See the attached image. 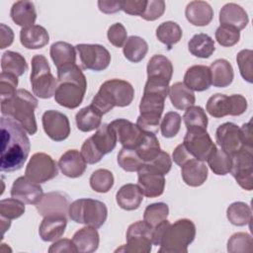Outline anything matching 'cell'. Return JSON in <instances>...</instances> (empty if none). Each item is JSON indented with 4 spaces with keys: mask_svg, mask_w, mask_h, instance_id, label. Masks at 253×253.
I'll use <instances>...</instances> for the list:
<instances>
[{
    "mask_svg": "<svg viewBox=\"0 0 253 253\" xmlns=\"http://www.w3.org/2000/svg\"><path fill=\"white\" fill-rule=\"evenodd\" d=\"M1 129V162L2 172L20 170L30 153L31 143L25 128L11 117L2 116Z\"/></svg>",
    "mask_w": 253,
    "mask_h": 253,
    "instance_id": "obj_1",
    "label": "cell"
},
{
    "mask_svg": "<svg viewBox=\"0 0 253 253\" xmlns=\"http://www.w3.org/2000/svg\"><path fill=\"white\" fill-rule=\"evenodd\" d=\"M86 90V77L76 63L57 69V86L53 96L58 105L67 109H76L81 105Z\"/></svg>",
    "mask_w": 253,
    "mask_h": 253,
    "instance_id": "obj_2",
    "label": "cell"
},
{
    "mask_svg": "<svg viewBox=\"0 0 253 253\" xmlns=\"http://www.w3.org/2000/svg\"><path fill=\"white\" fill-rule=\"evenodd\" d=\"M38 103V99L28 90L18 89L10 99L1 101V114L17 121L29 134L33 135L38 130L35 116Z\"/></svg>",
    "mask_w": 253,
    "mask_h": 253,
    "instance_id": "obj_3",
    "label": "cell"
},
{
    "mask_svg": "<svg viewBox=\"0 0 253 253\" xmlns=\"http://www.w3.org/2000/svg\"><path fill=\"white\" fill-rule=\"evenodd\" d=\"M134 97L132 85L122 79H110L105 81L94 96L91 106L102 116L114 107H126L130 105Z\"/></svg>",
    "mask_w": 253,
    "mask_h": 253,
    "instance_id": "obj_4",
    "label": "cell"
},
{
    "mask_svg": "<svg viewBox=\"0 0 253 253\" xmlns=\"http://www.w3.org/2000/svg\"><path fill=\"white\" fill-rule=\"evenodd\" d=\"M196 237V225L188 218H181L170 223L161 237L159 252L187 253L188 246Z\"/></svg>",
    "mask_w": 253,
    "mask_h": 253,
    "instance_id": "obj_5",
    "label": "cell"
},
{
    "mask_svg": "<svg viewBox=\"0 0 253 253\" xmlns=\"http://www.w3.org/2000/svg\"><path fill=\"white\" fill-rule=\"evenodd\" d=\"M68 215L77 223L99 228L107 220L108 209L101 201L78 199L69 205Z\"/></svg>",
    "mask_w": 253,
    "mask_h": 253,
    "instance_id": "obj_6",
    "label": "cell"
},
{
    "mask_svg": "<svg viewBox=\"0 0 253 253\" xmlns=\"http://www.w3.org/2000/svg\"><path fill=\"white\" fill-rule=\"evenodd\" d=\"M166 97L161 93L143 91L139 104L140 115L136 120V125L141 130L151 133L158 131Z\"/></svg>",
    "mask_w": 253,
    "mask_h": 253,
    "instance_id": "obj_7",
    "label": "cell"
},
{
    "mask_svg": "<svg viewBox=\"0 0 253 253\" xmlns=\"http://www.w3.org/2000/svg\"><path fill=\"white\" fill-rule=\"evenodd\" d=\"M30 80L33 93L37 97L49 99L54 95L57 80L51 74L48 61L42 54L33 56Z\"/></svg>",
    "mask_w": 253,
    "mask_h": 253,
    "instance_id": "obj_8",
    "label": "cell"
},
{
    "mask_svg": "<svg viewBox=\"0 0 253 253\" xmlns=\"http://www.w3.org/2000/svg\"><path fill=\"white\" fill-rule=\"evenodd\" d=\"M247 107V100L240 94L226 96L217 93L209 98L206 110L211 117L219 119L225 116H240L245 113Z\"/></svg>",
    "mask_w": 253,
    "mask_h": 253,
    "instance_id": "obj_9",
    "label": "cell"
},
{
    "mask_svg": "<svg viewBox=\"0 0 253 253\" xmlns=\"http://www.w3.org/2000/svg\"><path fill=\"white\" fill-rule=\"evenodd\" d=\"M152 232L153 227L144 220H138L131 223L126 230V244L116 249V252L149 253L153 244Z\"/></svg>",
    "mask_w": 253,
    "mask_h": 253,
    "instance_id": "obj_10",
    "label": "cell"
},
{
    "mask_svg": "<svg viewBox=\"0 0 253 253\" xmlns=\"http://www.w3.org/2000/svg\"><path fill=\"white\" fill-rule=\"evenodd\" d=\"M57 174L58 169L56 162L50 155L44 152L33 154L25 170V176L38 184L52 180Z\"/></svg>",
    "mask_w": 253,
    "mask_h": 253,
    "instance_id": "obj_11",
    "label": "cell"
},
{
    "mask_svg": "<svg viewBox=\"0 0 253 253\" xmlns=\"http://www.w3.org/2000/svg\"><path fill=\"white\" fill-rule=\"evenodd\" d=\"M232 165L230 172L237 184L246 191L253 188V153L252 147H243L231 155Z\"/></svg>",
    "mask_w": 253,
    "mask_h": 253,
    "instance_id": "obj_12",
    "label": "cell"
},
{
    "mask_svg": "<svg viewBox=\"0 0 253 253\" xmlns=\"http://www.w3.org/2000/svg\"><path fill=\"white\" fill-rule=\"evenodd\" d=\"M146 87L169 89V83L173 75L172 62L162 54H154L146 66Z\"/></svg>",
    "mask_w": 253,
    "mask_h": 253,
    "instance_id": "obj_13",
    "label": "cell"
},
{
    "mask_svg": "<svg viewBox=\"0 0 253 253\" xmlns=\"http://www.w3.org/2000/svg\"><path fill=\"white\" fill-rule=\"evenodd\" d=\"M75 47L84 69L102 71L108 68L111 63V54L109 50L101 44L79 43Z\"/></svg>",
    "mask_w": 253,
    "mask_h": 253,
    "instance_id": "obj_14",
    "label": "cell"
},
{
    "mask_svg": "<svg viewBox=\"0 0 253 253\" xmlns=\"http://www.w3.org/2000/svg\"><path fill=\"white\" fill-rule=\"evenodd\" d=\"M183 144L194 158L201 161H206L216 149V145L205 129H187Z\"/></svg>",
    "mask_w": 253,
    "mask_h": 253,
    "instance_id": "obj_15",
    "label": "cell"
},
{
    "mask_svg": "<svg viewBox=\"0 0 253 253\" xmlns=\"http://www.w3.org/2000/svg\"><path fill=\"white\" fill-rule=\"evenodd\" d=\"M42 123L46 135L54 141L65 140L70 134L69 120L58 111H45L42 117Z\"/></svg>",
    "mask_w": 253,
    "mask_h": 253,
    "instance_id": "obj_16",
    "label": "cell"
},
{
    "mask_svg": "<svg viewBox=\"0 0 253 253\" xmlns=\"http://www.w3.org/2000/svg\"><path fill=\"white\" fill-rule=\"evenodd\" d=\"M215 140L220 148L230 155L246 146L240 127L233 123L220 125L215 130Z\"/></svg>",
    "mask_w": 253,
    "mask_h": 253,
    "instance_id": "obj_17",
    "label": "cell"
},
{
    "mask_svg": "<svg viewBox=\"0 0 253 253\" xmlns=\"http://www.w3.org/2000/svg\"><path fill=\"white\" fill-rule=\"evenodd\" d=\"M109 126L116 133L117 139L123 147L135 148L145 136V132L136 124L126 119H117L111 122Z\"/></svg>",
    "mask_w": 253,
    "mask_h": 253,
    "instance_id": "obj_18",
    "label": "cell"
},
{
    "mask_svg": "<svg viewBox=\"0 0 253 253\" xmlns=\"http://www.w3.org/2000/svg\"><path fill=\"white\" fill-rule=\"evenodd\" d=\"M11 197L15 198L24 204L37 205L43 196L42 188L40 184L33 182L26 176L17 178L10 191Z\"/></svg>",
    "mask_w": 253,
    "mask_h": 253,
    "instance_id": "obj_19",
    "label": "cell"
},
{
    "mask_svg": "<svg viewBox=\"0 0 253 253\" xmlns=\"http://www.w3.org/2000/svg\"><path fill=\"white\" fill-rule=\"evenodd\" d=\"M69 201L65 194L61 192H49L42 196L36 205L37 211L42 216L64 215L68 213Z\"/></svg>",
    "mask_w": 253,
    "mask_h": 253,
    "instance_id": "obj_20",
    "label": "cell"
},
{
    "mask_svg": "<svg viewBox=\"0 0 253 253\" xmlns=\"http://www.w3.org/2000/svg\"><path fill=\"white\" fill-rule=\"evenodd\" d=\"M138 186L147 198H156L163 194L165 188L164 175L158 174L148 169L144 164L137 171Z\"/></svg>",
    "mask_w": 253,
    "mask_h": 253,
    "instance_id": "obj_21",
    "label": "cell"
},
{
    "mask_svg": "<svg viewBox=\"0 0 253 253\" xmlns=\"http://www.w3.org/2000/svg\"><path fill=\"white\" fill-rule=\"evenodd\" d=\"M86 161L81 152L76 149L65 151L58 160V167L63 175L69 178H78L86 170Z\"/></svg>",
    "mask_w": 253,
    "mask_h": 253,
    "instance_id": "obj_22",
    "label": "cell"
},
{
    "mask_svg": "<svg viewBox=\"0 0 253 253\" xmlns=\"http://www.w3.org/2000/svg\"><path fill=\"white\" fill-rule=\"evenodd\" d=\"M218 20L222 26H228L241 31L247 26L249 17L246 11L240 5L235 3H227L220 9Z\"/></svg>",
    "mask_w": 253,
    "mask_h": 253,
    "instance_id": "obj_23",
    "label": "cell"
},
{
    "mask_svg": "<svg viewBox=\"0 0 253 253\" xmlns=\"http://www.w3.org/2000/svg\"><path fill=\"white\" fill-rule=\"evenodd\" d=\"M192 91L202 92L211 85L210 68L206 65H193L186 70L183 82Z\"/></svg>",
    "mask_w": 253,
    "mask_h": 253,
    "instance_id": "obj_24",
    "label": "cell"
},
{
    "mask_svg": "<svg viewBox=\"0 0 253 253\" xmlns=\"http://www.w3.org/2000/svg\"><path fill=\"white\" fill-rule=\"evenodd\" d=\"M67 218L64 215L44 216L39 227V234L42 240L45 242L59 239L66 228Z\"/></svg>",
    "mask_w": 253,
    "mask_h": 253,
    "instance_id": "obj_25",
    "label": "cell"
},
{
    "mask_svg": "<svg viewBox=\"0 0 253 253\" xmlns=\"http://www.w3.org/2000/svg\"><path fill=\"white\" fill-rule=\"evenodd\" d=\"M181 175L188 186L199 187L208 178V166L204 161L192 158L181 166Z\"/></svg>",
    "mask_w": 253,
    "mask_h": 253,
    "instance_id": "obj_26",
    "label": "cell"
},
{
    "mask_svg": "<svg viewBox=\"0 0 253 253\" xmlns=\"http://www.w3.org/2000/svg\"><path fill=\"white\" fill-rule=\"evenodd\" d=\"M185 16L190 24L204 27L211 22L213 18V10L206 1H191L186 6Z\"/></svg>",
    "mask_w": 253,
    "mask_h": 253,
    "instance_id": "obj_27",
    "label": "cell"
},
{
    "mask_svg": "<svg viewBox=\"0 0 253 253\" xmlns=\"http://www.w3.org/2000/svg\"><path fill=\"white\" fill-rule=\"evenodd\" d=\"M20 42L28 49H39L45 46L49 42L48 32L40 25L22 28Z\"/></svg>",
    "mask_w": 253,
    "mask_h": 253,
    "instance_id": "obj_28",
    "label": "cell"
},
{
    "mask_svg": "<svg viewBox=\"0 0 253 253\" xmlns=\"http://www.w3.org/2000/svg\"><path fill=\"white\" fill-rule=\"evenodd\" d=\"M119 207L125 211H134L139 208L143 201V194L136 184H126L116 194Z\"/></svg>",
    "mask_w": 253,
    "mask_h": 253,
    "instance_id": "obj_29",
    "label": "cell"
},
{
    "mask_svg": "<svg viewBox=\"0 0 253 253\" xmlns=\"http://www.w3.org/2000/svg\"><path fill=\"white\" fill-rule=\"evenodd\" d=\"M72 241L76 246L77 252L92 253L95 252L99 247L100 236L97 228L86 225L74 233Z\"/></svg>",
    "mask_w": 253,
    "mask_h": 253,
    "instance_id": "obj_30",
    "label": "cell"
},
{
    "mask_svg": "<svg viewBox=\"0 0 253 253\" xmlns=\"http://www.w3.org/2000/svg\"><path fill=\"white\" fill-rule=\"evenodd\" d=\"M12 21L22 28L33 26L37 20V12L33 2L31 1H17L10 11Z\"/></svg>",
    "mask_w": 253,
    "mask_h": 253,
    "instance_id": "obj_31",
    "label": "cell"
},
{
    "mask_svg": "<svg viewBox=\"0 0 253 253\" xmlns=\"http://www.w3.org/2000/svg\"><path fill=\"white\" fill-rule=\"evenodd\" d=\"M211 76V85L217 88L229 86L234 77L233 68L229 61L223 58L214 60L209 67Z\"/></svg>",
    "mask_w": 253,
    "mask_h": 253,
    "instance_id": "obj_32",
    "label": "cell"
},
{
    "mask_svg": "<svg viewBox=\"0 0 253 253\" xmlns=\"http://www.w3.org/2000/svg\"><path fill=\"white\" fill-rule=\"evenodd\" d=\"M96 149L102 154H108L114 150L117 145V136L109 124H103L97 128V131L90 137Z\"/></svg>",
    "mask_w": 253,
    "mask_h": 253,
    "instance_id": "obj_33",
    "label": "cell"
},
{
    "mask_svg": "<svg viewBox=\"0 0 253 253\" xmlns=\"http://www.w3.org/2000/svg\"><path fill=\"white\" fill-rule=\"evenodd\" d=\"M49 55L58 69L76 62V47L66 42H56L51 44Z\"/></svg>",
    "mask_w": 253,
    "mask_h": 253,
    "instance_id": "obj_34",
    "label": "cell"
},
{
    "mask_svg": "<svg viewBox=\"0 0 253 253\" xmlns=\"http://www.w3.org/2000/svg\"><path fill=\"white\" fill-rule=\"evenodd\" d=\"M168 95L172 105L178 110H186L187 108L194 106L196 102L194 92L183 82H176L170 86Z\"/></svg>",
    "mask_w": 253,
    "mask_h": 253,
    "instance_id": "obj_35",
    "label": "cell"
},
{
    "mask_svg": "<svg viewBox=\"0 0 253 253\" xmlns=\"http://www.w3.org/2000/svg\"><path fill=\"white\" fill-rule=\"evenodd\" d=\"M77 128L83 132H89L99 128L102 122V115L91 105L79 110L75 116Z\"/></svg>",
    "mask_w": 253,
    "mask_h": 253,
    "instance_id": "obj_36",
    "label": "cell"
},
{
    "mask_svg": "<svg viewBox=\"0 0 253 253\" xmlns=\"http://www.w3.org/2000/svg\"><path fill=\"white\" fill-rule=\"evenodd\" d=\"M188 49L194 56L209 58L215 50L214 41L209 35L200 33L193 36L189 41Z\"/></svg>",
    "mask_w": 253,
    "mask_h": 253,
    "instance_id": "obj_37",
    "label": "cell"
},
{
    "mask_svg": "<svg viewBox=\"0 0 253 253\" xmlns=\"http://www.w3.org/2000/svg\"><path fill=\"white\" fill-rule=\"evenodd\" d=\"M148 51V44L144 39L138 36H130L123 47L125 57L130 61L137 63L141 61Z\"/></svg>",
    "mask_w": 253,
    "mask_h": 253,
    "instance_id": "obj_38",
    "label": "cell"
},
{
    "mask_svg": "<svg viewBox=\"0 0 253 253\" xmlns=\"http://www.w3.org/2000/svg\"><path fill=\"white\" fill-rule=\"evenodd\" d=\"M1 69L3 72L11 73L19 77L28 70V63L21 53L7 50L1 57Z\"/></svg>",
    "mask_w": 253,
    "mask_h": 253,
    "instance_id": "obj_39",
    "label": "cell"
},
{
    "mask_svg": "<svg viewBox=\"0 0 253 253\" xmlns=\"http://www.w3.org/2000/svg\"><path fill=\"white\" fill-rule=\"evenodd\" d=\"M183 36V31L181 27L172 21H167L161 23L156 29L157 40L164 43L168 49L180 42Z\"/></svg>",
    "mask_w": 253,
    "mask_h": 253,
    "instance_id": "obj_40",
    "label": "cell"
},
{
    "mask_svg": "<svg viewBox=\"0 0 253 253\" xmlns=\"http://www.w3.org/2000/svg\"><path fill=\"white\" fill-rule=\"evenodd\" d=\"M226 217L231 224L236 226L250 224L252 220L251 209L244 202H234L227 208Z\"/></svg>",
    "mask_w": 253,
    "mask_h": 253,
    "instance_id": "obj_41",
    "label": "cell"
},
{
    "mask_svg": "<svg viewBox=\"0 0 253 253\" xmlns=\"http://www.w3.org/2000/svg\"><path fill=\"white\" fill-rule=\"evenodd\" d=\"M208 165L210 166L211 170L219 176L226 175L230 172L231 165H232V158L231 155L225 152L224 150L215 149L207 159Z\"/></svg>",
    "mask_w": 253,
    "mask_h": 253,
    "instance_id": "obj_42",
    "label": "cell"
},
{
    "mask_svg": "<svg viewBox=\"0 0 253 253\" xmlns=\"http://www.w3.org/2000/svg\"><path fill=\"white\" fill-rule=\"evenodd\" d=\"M135 150L144 163L154 159L161 151L159 140L155 133L145 132L144 138L138 144V146L135 147Z\"/></svg>",
    "mask_w": 253,
    "mask_h": 253,
    "instance_id": "obj_43",
    "label": "cell"
},
{
    "mask_svg": "<svg viewBox=\"0 0 253 253\" xmlns=\"http://www.w3.org/2000/svg\"><path fill=\"white\" fill-rule=\"evenodd\" d=\"M183 121L187 129H205L208 126V117L205 110L200 106H191L186 109Z\"/></svg>",
    "mask_w": 253,
    "mask_h": 253,
    "instance_id": "obj_44",
    "label": "cell"
},
{
    "mask_svg": "<svg viewBox=\"0 0 253 253\" xmlns=\"http://www.w3.org/2000/svg\"><path fill=\"white\" fill-rule=\"evenodd\" d=\"M118 164L126 172L138 171L139 168L144 164L142 159L137 154L135 148L123 147L118 153Z\"/></svg>",
    "mask_w": 253,
    "mask_h": 253,
    "instance_id": "obj_45",
    "label": "cell"
},
{
    "mask_svg": "<svg viewBox=\"0 0 253 253\" xmlns=\"http://www.w3.org/2000/svg\"><path fill=\"white\" fill-rule=\"evenodd\" d=\"M90 187L97 193H107L114 186V175L108 169H97L90 176Z\"/></svg>",
    "mask_w": 253,
    "mask_h": 253,
    "instance_id": "obj_46",
    "label": "cell"
},
{
    "mask_svg": "<svg viewBox=\"0 0 253 253\" xmlns=\"http://www.w3.org/2000/svg\"><path fill=\"white\" fill-rule=\"evenodd\" d=\"M169 207L165 203H154L148 205L143 212V220L151 227L156 226L163 220L167 219Z\"/></svg>",
    "mask_w": 253,
    "mask_h": 253,
    "instance_id": "obj_47",
    "label": "cell"
},
{
    "mask_svg": "<svg viewBox=\"0 0 253 253\" xmlns=\"http://www.w3.org/2000/svg\"><path fill=\"white\" fill-rule=\"evenodd\" d=\"M227 251L230 253H244L253 251V241L250 234L236 232L227 241Z\"/></svg>",
    "mask_w": 253,
    "mask_h": 253,
    "instance_id": "obj_48",
    "label": "cell"
},
{
    "mask_svg": "<svg viewBox=\"0 0 253 253\" xmlns=\"http://www.w3.org/2000/svg\"><path fill=\"white\" fill-rule=\"evenodd\" d=\"M25 204L15 198L0 201V217L12 220L22 216L25 212Z\"/></svg>",
    "mask_w": 253,
    "mask_h": 253,
    "instance_id": "obj_49",
    "label": "cell"
},
{
    "mask_svg": "<svg viewBox=\"0 0 253 253\" xmlns=\"http://www.w3.org/2000/svg\"><path fill=\"white\" fill-rule=\"evenodd\" d=\"M182 118L177 112H168L163 117L160 129L161 133L166 138L174 137L180 130Z\"/></svg>",
    "mask_w": 253,
    "mask_h": 253,
    "instance_id": "obj_50",
    "label": "cell"
},
{
    "mask_svg": "<svg viewBox=\"0 0 253 253\" xmlns=\"http://www.w3.org/2000/svg\"><path fill=\"white\" fill-rule=\"evenodd\" d=\"M239 39L240 32L234 28L220 25L215 31V40L221 46H232L239 42Z\"/></svg>",
    "mask_w": 253,
    "mask_h": 253,
    "instance_id": "obj_51",
    "label": "cell"
},
{
    "mask_svg": "<svg viewBox=\"0 0 253 253\" xmlns=\"http://www.w3.org/2000/svg\"><path fill=\"white\" fill-rule=\"evenodd\" d=\"M252 55L251 49H242L236 55V61L239 67L240 74L248 83H252Z\"/></svg>",
    "mask_w": 253,
    "mask_h": 253,
    "instance_id": "obj_52",
    "label": "cell"
},
{
    "mask_svg": "<svg viewBox=\"0 0 253 253\" xmlns=\"http://www.w3.org/2000/svg\"><path fill=\"white\" fill-rule=\"evenodd\" d=\"M18 77L14 74L1 72L0 74V97L1 101L10 99L17 92Z\"/></svg>",
    "mask_w": 253,
    "mask_h": 253,
    "instance_id": "obj_53",
    "label": "cell"
},
{
    "mask_svg": "<svg viewBox=\"0 0 253 253\" xmlns=\"http://www.w3.org/2000/svg\"><path fill=\"white\" fill-rule=\"evenodd\" d=\"M144 165L151 171L165 176L171 170L172 160L167 152L161 150L154 159L144 163Z\"/></svg>",
    "mask_w": 253,
    "mask_h": 253,
    "instance_id": "obj_54",
    "label": "cell"
},
{
    "mask_svg": "<svg viewBox=\"0 0 253 253\" xmlns=\"http://www.w3.org/2000/svg\"><path fill=\"white\" fill-rule=\"evenodd\" d=\"M107 37L114 46L122 47L127 40V32L123 24L115 23L108 29Z\"/></svg>",
    "mask_w": 253,
    "mask_h": 253,
    "instance_id": "obj_55",
    "label": "cell"
},
{
    "mask_svg": "<svg viewBox=\"0 0 253 253\" xmlns=\"http://www.w3.org/2000/svg\"><path fill=\"white\" fill-rule=\"evenodd\" d=\"M165 2L163 0H149L147 1L141 18L145 21H155L159 19L165 12Z\"/></svg>",
    "mask_w": 253,
    "mask_h": 253,
    "instance_id": "obj_56",
    "label": "cell"
},
{
    "mask_svg": "<svg viewBox=\"0 0 253 253\" xmlns=\"http://www.w3.org/2000/svg\"><path fill=\"white\" fill-rule=\"evenodd\" d=\"M81 154L88 164H95L99 162L104 155H102L92 143L91 138H87L81 146Z\"/></svg>",
    "mask_w": 253,
    "mask_h": 253,
    "instance_id": "obj_57",
    "label": "cell"
},
{
    "mask_svg": "<svg viewBox=\"0 0 253 253\" xmlns=\"http://www.w3.org/2000/svg\"><path fill=\"white\" fill-rule=\"evenodd\" d=\"M147 0H124L122 1V10L132 16H140L143 14Z\"/></svg>",
    "mask_w": 253,
    "mask_h": 253,
    "instance_id": "obj_58",
    "label": "cell"
},
{
    "mask_svg": "<svg viewBox=\"0 0 253 253\" xmlns=\"http://www.w3.org/2000/svg\"><path fill=\"white\" fill-rule=\"evenodd\" d=\"M48 252L49 253H57V252H74V253H76L77 249L72 240L63 238V239L55 240L48 248Z\"/></svg>",
    "mask_w": 253,
    "mask_h": 253,
    "instance_id": "obj_59",
    "label": "cell"
},
{
    "mask_svg": "<svg viewBox=\"0 0 253 253\" xmlns=\"http://www.w3.org/2000/svg\"><path fill=\"white\" fill-rule=\"evenodd\" d=\"M172 157H173V160L174 162L179 165V166H182L184 163H186L188 160L194 158L190 153L189 151L187 150V148L185 147V145L183 143L179 144L176 146V148L174 149L173 151V154H172Z\"/></svg>",
    "mask_w": 253,
    "mask_h": 253,
    "instance_id": "obj_60",
    "label": "cell"
},
{
    "mask_svg": "<svg viewBox=\"0 0 253 253\" xmlns=\"http://www.w3.org/2000/svg\"><path fill=\"white\" fill-rule=\"evenodd\" d=\"M99 10L105 14H114L122 10V1H98Z\"/></svg>",
    "mask_w": 253,
    "mask_h": 253,
    "instance_id": "obj_61",
    "label": "cell"
},
{
    "mask_svg": "<svg viewBox=\"0 0 253 253\" xmlns=\"http://www.w3.org/2000/svg\"><path fill=\"white\" fill-rule=\"evenodd\" d=\"M0 37H1V43L0 48L4 49L5 47L11 45L14 41V33L12 29L5 24L0 25Z\"/></svg>",
    "mask_w": 253,
    "mask_h": 253,
    "instance_id": "obj_62",
    "label": "cell"
},
{
    "mask_svg": "<svg viewBox=\"0 0 253 253\" xmlns=\"http://www.w3.org/2000/svg\"><path fill=\"white\" fill-rule=\"evenodd\" d=\"M241 132L244 138L245 145L248 147H252V132H251V123H246L244 124L241 127Z\"/></svg>",
    "mask_w": 253,
    "mask_h": 253,
    "instance_id": "obj_63",
    "label": "cell"
},
{
    "mask_svg": "<svg viewBox=\"0 0 253 253\" xmlns=\"http://www.w3.org/2000/svg\"><path fill=\"white\" fill-rule=\"evenodd\" d=\"M0 220H1L2 235H4V233L9 229V227H10V225H11V220L6 219V218H3V217H0Z\"/></svg>",
    "mask_w": 253,
    "mask_h": 253,
    "instance_id": "obj_64",
    "label": "cell"
}]
</instances>
